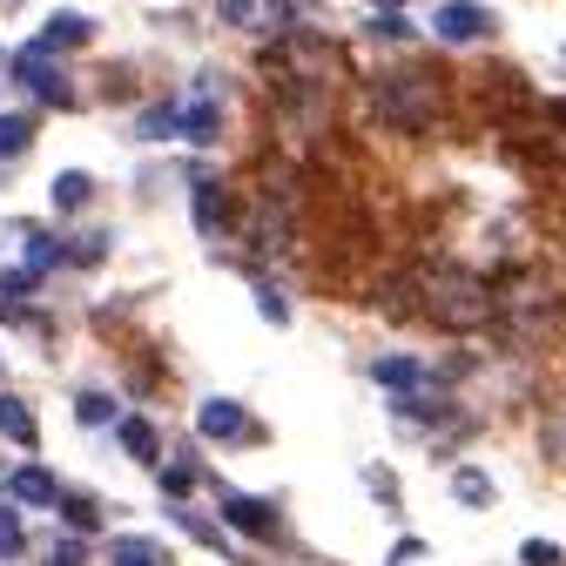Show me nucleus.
Returning a JSON list of instances; mask_svg holds the SVG:
<instances>
[{"instance_id":"17","label":"nucleus","mask_w":566,"mask_h":566,"mask_svg":"<svg viewBox=\"0 0 566 566\" xmlns=\"http://www.w3.org/2000/svg\"><path fill=\"white\" fill-rule=\"evenodd\" d=\"M135 135H149V142H163V135H182V108H176V102H156L149 115L135 122Z\"/></svg>"},{"instance_id":"20","label":"nucleus","mask_w":566,"mask_h":566,"mask_svg":"<svg viewBox=\"0 0 566 566\" xmlns=\"http://www.w3.org/2000/svg\"><path fill=\"white\" fill-rule=\"evenodd\" d=\"M21 553H28V526L14 506H0V559H21Z\"/></svg>"},{"instance_id":"25","label":"nucleus","mask_w":566,"mask_h":566,"mask_svg":"<svg viewBox=\"0 0 566 566\" xmlns=\"http://www.w3.org/2000/svg\"><path fill=\"white\" fill-rule=\"evenodd\" d=\"M256 311H263L270 324H291V304H283L276 291H256Z\"/></svg>"},{"instance_id":"29","label":"nucleus","mask_w":566,"mask_h":566,"mask_svg":"<svg viewBox=\"0 0 566 566\" xmlns=\"http://www.w3.org/2000/svg\"><path fill=\"white\" fill-rule=\"evenodd\" d=\"M559 61H566V48H559Z\"/></svg>"},{"instance_id":"23","label":"nucleus","mask_w":566,"mask_h":566,"mask_svg":"<svg viewBox=\"0 0 566 566\" xmlns=\"http://www.w3.org/2000/svg\"><path fill=\"white\" fill-rule=\"evenodd\" d=\"M520 566H566V553H559L553 539H526V546H520Z\"/></svg>"},{"instance_id":"11","label":"nucleus","mask_w":566,"mask_h":566,"mask_svg":"<svg viewBox=\"0 0 566 566\" xmlns=\"http://www.w3.org/2000/svg\"><path fill=\"white\" fill-rule=\"evenodd\" d=\"M0 432H8L21 452H34V446H41V424H34V411H28L21 398H8V391H0Z\"/></svg>"},{"instance_id":"15","label":"nucleus","mask_w":566,"mask_h":566,"mask_svg":"<svg viewBox=\"0 0 566 566\" xmlns=\"http://www.w3.org/2000/svg\"><path fill=\"white\" fill-rule=\"evenodd\" d=\"M223 223H230V209H223L217 182H209V176H196V230H202V237H223Z\"/></svg>"},{"instance_id":"1","label":"nucleus","mask_w":566,"mask_h":566,"mask_svg":"<svg viewBox=\"0 0 566 566\" xmlns=\"http://www.w3.org/2000/svg\"><path fill=\"white\" fill-rule=\"evenodd\" d=\"M411 304L432 317L439 331H479L500 317V291L479 276V270H459V263H432V270H418L411 276Z\"/></svg>"},{"instance_id":"9","label":"nucleus","mask_w":566,"mask_h":566,"mask_svg":"<svg viewBox=\"0 0 566 566\" xmlns=\"http://www.w3.org/2000/svg\"><path fill=\"white\" fill-rule=\"evenodd\" d=\"M8 492L21 506H61V485L48 479V465H14L8 472Z\"/></svg>"},{"instance_id":"7","label":"nucleus","mask_w":566,"mask_h":566,"mask_svg":"<svg viewBox=\"0 0 566 566\" xmlns=\"http://www.w3.org/2000/svg\"><path fill=\"white\" fill-rule=\"evenodd\" d=\"M223 526H243L250 539H276V506L250 492H223Z\"/></svg>"},{"instance_id":"13","label":"nucleus","mask_w":566,"mask_h":566,"mask_svg":"<svg viewBox=\"0 0 566 566\" xmlns=\"http://www.w3.org/2000/svg\"><path fill=\"white\" fill-rule=\"evenodd\" d=\"M95 34V21H82V14H54L48 28H41V41L34 48H48V54H61V48H82Z\"/></svg>"},{"instance_id":"6","label":"nucleus","mask_w":566,"mask_h":566,"mask_svg":"<svg viewBox=\"0 0 566 566\" xmlns=\"http://www.w3.org/2000/svg\"><path fill=\"white\" fill-rule=\"evenodd\" d=\"M223 21L250 28V34H283L291 28V8H283V0H223Z\"/></svg>"},{"instance_id":"4","label":"nucleus","mask_w":566,"mask_h":566,"mask_svg":"<svg viewBox=\"0 0 566 566\" xmlns=\"http://www.w3.org/2000/svg\"><path fill=\"white\" fill-rule=\"evenodd\" d=\"M8 75H14L28 95H41V102H67V75H61V67L48 61V48H34V41H28V48L8 61Z\"/></svg>"},{"instance_id":"28","label":"nucleus","mask_w":566,"mask_h":566,"mask_svg":"<svg viewBox=\"0 0 566 566\" xmlns=\"http://www.w3.org/2000/svg\"><path fill=\"white\" fill-rule=\"evenodd\" d=\"M378 8H398V0H378Z\"/></svg>"},{"instance_id":"18","label":"nucleus","mask_w":566,"mask_h":566,"mask_svg":"<svg viewBox=\"0 0 566 566\" xmlns=\"http://www.w3.org/2000/svg\"><path fill=\"white\" fill-rule=\"evenodd\" d=\"M95 196V176H82V169H67V176H54V209H82Z\"/></svg>"},{"instance_id":"2","label":"nucleus","mask_w":566,"mask_h":566,"mask_svg":"<svg viewBox=\"0 0 566 566\" xmlns=\"http://www.w3.org/2000/svg\"><path fill=\"white\" fill-rule=\"evenodd\" d=\"M371 108H378V122H391V128H432L439 122V108H446V88L424 75V67H398V75H385L378 88H371Z\"/></svg>"},{"instance_id":"27","label":"nucleus","mask_w":566,"mask_h":566,"mask_svg":"<svg viewBox=\"0 0 566 566\" xmlns=\"http://www.w3.org/2000/svg\"><path fill=\"white\" fill-rule=\"evenodd\" d=\"M553 115H559V122H566V102H553Z\"/></svg>"},{"instance_id":"14","label":"nucleus","mask_w":566,"mask_h":566,"mask_svg":"<svg viewBox=\"0 0 566 566\" xmlns=\"http://www.w3.org/2000/svg\"><path fill=\"white\" fill-rule=\"evenodd\" d=\"M108 566H169V553H163L156 539H142V533H122V539L108 546Z\"/></svg>"},{"instance_id":"10","label":"nucleus","mask_w":566,"mask_h":566,"mask_svg":"<svg viewBox=\"0 0 566 566\" xmlns=\"http://www.w3.org/2000/svg\"><path fill=\"white\" fill-rule=\"evenodd\" d=\"M217 128H223V108H217V95H209V82H202V95L182 108V135L189 142H217Z\"/></svg>"},{"instance_id":"26","label":"nucleus","mask_w":566,"mask_h":566,"mask_svg":"<svg viewBox=\"0 0 566 566\" xmlns=\"http://www.w3.org/2000/svg\"><path fill=\"white\" fill-rule=\"evenodd\" d=\"M61 513L75 520V533H88V526H95V506H88V500H61Z\"/></svg>"},{"instance_id":"19","label":"nucleus","mask_w":566,"mask_h":566,"mask_svg":"<svg viewBox=\"0 0 566 566\" xmlns=\"http://www.w3.org/2000/svg\"><path fill=\"white\" fill-rule=\"evenodd\" d=\"M28 142H34V122H28V115H0V163L21 156Z\"/></svg>"},{"instance_id":"21","label":"nucleus","mask_w":566,"mask_h":566,"mask_svg":"<svg viewBox=\"0 0 566 566\" xmlns=\"http://www.w3.org/2000/svg\"><path fill=\"white\" fill-rule=\"evenodd\" d=\"M75 411H82V424H122V411H115V398H108V391H82V398H75Z\"/></svg>"},{"instance_id":"5","label":"nucleus","mask_w":566,"mask_h":566,"mask_svg":"<svg viewBox=\"0 0 566 566\" xmlns=\"http://www.w3.org/2000/svg\"><path fill=\"white\" fill-rule=\"evenodd\" d=\"M432 34L452 41V48H465V41H485L492 34V14L472 8V0H446V8H432Z\"/></svg>"},{"instance_id":"3","label":"nucleus","mask_w":566,"mask_h":566,"mask_svg":"<svg viewBox=\"0 0 566 566\" xmlns=\"http://www.w3.org/2000/svg\"><path fill=\"white\" fill-rule=\"evenodd\" d=\"M196 432L209 446H256V424H250V411L237 398H202L196 405Z\"/></svg>"},{"instance_id":"22","label":"nucleus","mask_w":566,"mask_h":566,"mask_svg":"<svg viewBox=\"0 0 566 566\" xmlns=\"http://www.w3.org/2000/svg\"><path fill=\"white\" fill-rule=\"evenodd\" d=\"M48 566H88V539H82V533H67V539H54Z\"/></svg>"},{"instance_id":"8","label":"nucleus","mask_w":566,"mask_h":566,"mask_svg":"<svg viewBox=\"0 0 566 566\" xmlns=\"http://www.w3.org/2000/svg\"><path fill=\"white\" fill-rule=\"evenodd\" d=\"M371 378H378L391 398H418L424 385H432V371H424L418 358H378V365H371Z\"/></svg>"},{"instance_id":"24","label":"nucleus","mask_w":566,"mask_h":566,"mask_svg":"<svg viewBox=\"0 0 566 566\" xmlns=\"http://www.w3.org/2000/svg\"><path fill=\"white\" fill-rule=\"evenodd\" d=\"M365 492H371V500H385V506H398V479L385 465H365Z\"/></svg>"},{"instance_id":"12","label":"nucleus","mask_w":566,"mask_h":566,"mask_svg":"<svg viewBox=\"0 0 566 566\" xmlns=\"http://www.w3.org/2000/svg\"><path fill=\"white\" fill-rule=\"evenodd\" d=\"M115 432H122V452H128V459H142V465H163V446H156V424H149V418H122Z\"/></svg>"},{"instance_id":"16","label":"nucleus","mask_w":566,"mask_h":566,"mask_svg":"<svg viewBox=\"0 0 566 566\" xmlns=\"http://www.w3.org/2000/svg\"><path fill=\"white\" fill-rule=\"evenodd\" d=\"M452 492H459V506H492V479L479 465H459L452 472Z\"/></svg>"}]
</instances>
